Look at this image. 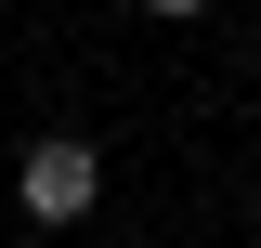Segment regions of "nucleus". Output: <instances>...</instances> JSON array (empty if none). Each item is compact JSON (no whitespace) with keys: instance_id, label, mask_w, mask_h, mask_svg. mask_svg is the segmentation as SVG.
Listing matches in <instances>:
<instances>
[{"instance_id":"nucleus-1","label":"nucleus","mask_w":261,"mask_h":248,"mask_svg":"<svg viewBox=\"0 0 261 248\" xmlns=\"http://www.w3.org/2000/svg\"><path fill=\"white\" fill-rule=\"evenodd\" d=\"M13 196H27V222H79V209L105 196V170H92V144H79V131H39Z\"/></svg>"},{"instance_id":"nucleus-2","label":"nucleus","mask_w":261,"mask_h":248,"mask_svg":"<svg viewBox=\"0 0 261 248\" xmlns=\"http://www.w3.org/2000/svg\"><path fill=\"white\" fill-rule=\"evenodd\" d=\"M144 13H196V0H144Z\"/></svg>"},{"instance_id":"nucleus-3","label":"nucleus","mask_w":261,"mask_h":248,"mask_svg":"<svg viewBox=\"0 0 261 248\" xmlns=\"http://www.w3.org/2000/svg\"><path fill=\"white\" fill-rule=\"evenodd\" d=\"M248 196H261V183H248Z\"/></svg>"}]
</instances>
